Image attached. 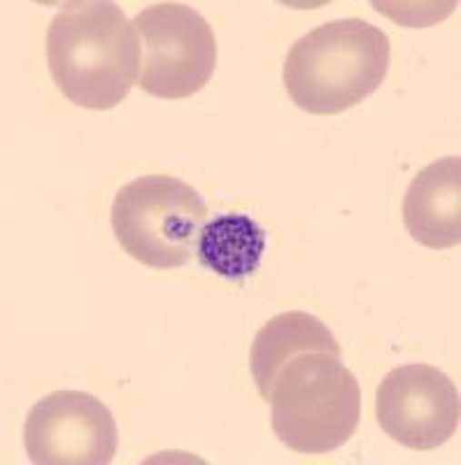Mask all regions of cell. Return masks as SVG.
<instances>
[{"instance_id":"5b68a950","label":"cell","mask_w":461,"mask_h":465,"mask_svg":"<svg viewBox=\"0 0 461 465\" xmlns=\"http://www.w3.org/2000/svg\"><path fill=\"white\" fill-rule=\"evenodd\" d=\"M143 37L138 86L161 101L191 98L213 80L217 37L205 16L185 3H156L133 19Z\"/></svg>"},{"instance_id":"9c48e42d","label":"cell","mask_w":461,"mask_h":465,"mask_svg":"<svg viewBox=\"0 0 461 465\" xmlns=\"http://www.w3.org/2000/svg\"><path fill=\"white\" fill-rule=\"evenodd\" d=\"M303 351H326V354L343 356V349L331 333V328L315 314L298 312V310L282 312L259 328L249 351V368L264 401L271 396L273 381L286 361Z\"/></svg>"},{"instance_id":"52a82bcc","label":"cell","mask_w":461,"mask_h":465,"mask_svg":"<svg viewBox=\"0 0 461 465\" xmlns=\"http://www.w3.org/2000/svg\"><path fill=\"white\" fill-rule=\"evenodd\" d=\"M380 429L415 451L443 447L459 430L461 401L455 381L426 363L394 368L377 386Z\"/></svg>"},{"instance_id":"6da1fadb","label":"cell","mask_w":461,"mask_h":465,"mask_svg":"<svg viewBox=\"0 0 461 465\" xmlns=\"http://www.w3.org/2000/svg\"><path fill=\"white\" fill-rule=\"evenodd\" d=\"M47 65L73 105L112 110L138 82L140 33L117 3L73 0L49 24Z\"/></svg>"},{"instance_id":"8992f818","label":"cell","mask_w":461,"mask_h":465,"mask_svg":"<svg viewBox=\"0 0 461 465\" xmlns=\"http://www.w3.org/2000/svg\"><path fill=\"white\" fill-rule=\"evenodd\" d=\"M24 447L35 465H105L117 456L119 430L101 398L61 389L31 407Z\"/></svg>"},{"instance_id":"ba28073f","label":"cell","mask_w":461,"mask_h":465,"mask_svg":"<svg viewBox=\"0 0 461 465\" xmlns=\"http://www.w3.org/2000/svg\"><path fill=\"white\" fill-rule=\"evenodd\" d=\"M403 223L410 238L429 249L461 244V159L446 156L417 173L403 198Z\"/></svg>"},{"instance_id":"30bf717a","label":"cell","mask_w":461,"mask_h":465,"mask_svg":"<svg viewBox=\"0 0 461 465\" xmlns=\"http://www.w3.org/2000/svg\"><path fill=\"white\" fill-rule=\"evenodd\" d=\"M264 252V228L249 214L240 212L210 219L196 240V254L203 268L234 282L255 275Z\"/></svg>"},{"instance_id":"3957f363","label":"cell","mask_w":461,"mask_h":465,"mask_svg":"<svg viewBox=\"0 0 461 465\" xmlns=\"http://www.w3.org/2000/svg\"><path fill=\"white\" fill-rule=\"evenodd\" d=\"M268 402L273 433L296 454H329L359 429V381L340 356L326 351H303L286 361Z\"/></svg>"},{"instance_id":"277c9868","label":"cell","mask_w":461,"mask_h":465,"mask_svg":"<svg viewBox=\"0 0 461 465\" xmlns=\"http://www.w3.org/2000/svg\"><path fill=\"white\" fill-rule=\"evenodd\" d=\"M207 214L205 201L191 184L173 174H145L117 191L110 223L131 259L154 270H175L191 259Z\"/></svg>"},{"instance_id":"7a4b0ae2","label":"cell","mask_w":461,"mask_h":465,"mask_svg":"<svg viewBox=\"0 0 461 465\" xmlns=\"http://www.w3.org/2000/svg\"><path fill=\"white\" fill-rule=\"evenodd\" d=\"M389 58L392 47L382 28L359 16L334 19L292 45L282 82L298 110L340 114L380 89Z\"/></svg>"}]
</instances>
